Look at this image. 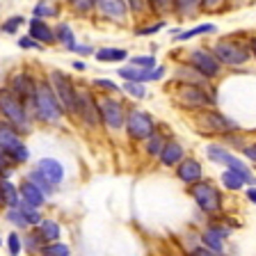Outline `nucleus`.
Returning <instances> with one entry per match:
<instances>
[{
  "label": "nucleus",
  "instance_id": "4",
  "mask_svg": "<svg viewBox=\"0 0 256 256\" xmlns=\"http://www.w3.org/2000/svg\"><path fill=\"white\" fill-rule=\"evenodd\" d=\"M188 122H190L192 130L202 138H210V140H220L222 135L240 130V124L234 117H229L226 112H222L218 106L213 108H204L188 114Z\"/></svg>",
  "mask_w": 256,
  "mask_h": 256
},
{
  "label": "nucleus",
  "instance_id": "58",
  "mask_svg": "<svg viewBox=\"0 0 256 256\" xmlns=\"http://www.w3.org/2000/svg\"><path fill=\"white\" fill-rule=\"evenodd\" d=\"M186 256H188V254H186Z\"/></svg>",
  "mask_w": 256,
  "mask_h": 256
},
{
  "label": "nucleus",
  "instance_id": "18",
  "mask_svg": "<svg viewBox=\"0 0 256 256\" xmlns=\"http://www.w3.org/2000/svg\"><path fill=\"white\" fill-rule=\"evenodd\" d=\"M186 156H188L186 144L176 138V135H170L167 142H165V146H162V151H160L158 160H156V165L162 167V170H174Z\"/></svg>",
  "mask_w": 256,
  "mask_h": 256
},
{
  "label": "nucleus",
  "instance_id": "25",
  "mask_svg": "<svg viewBox=\"0 0 256 256\" xmlns=\"http://www.w3.org/2000/svg\"><path fill=\"white\" fill-rule=\"evenodd\" d=\"M202 0H174V16L178 23L197 21L202 18Z\"/></svg>",
  "mask_w": 256,
  "mask_h": 256
},
{
  "label": "nucleus",
  "instance_id": "10",
  "mask_svg": "<svg viewBox=\"0 0 256 256\" xmlns=\"http://www.w3.org/2000/svg\"><path fill=\"white\" fill-rule=\"evenodd\" d=\"M46 80L50 82V87H53L55 96L60 98V103H62L64 112H66V117H69V124H74L76 119V103H78V85L80 80H76L71 74H66L64 69H48L46 74Z\"/></svg>",
  "mask_w": 256,
  "mask_h": 256
},
{
  "label": "nucleus",
  "instance_id": "16",
  "mask_svg": "<svg viewBox=\"0 0 256 256\" xmlns=\"http://www.w3.org/2000/svg\"><path fill=\"white\" fill-rule=\"evenodd\" d=\"M172 172H174V178H176V181L183 183L186 188L192 186V183L202 181L204 176H206V167H204V162L199 158H194V156H190V154H188L186 158H183Z\"/></svg>",
  "mask_w": 256,
  "mask_h": 256
},
{
  "label": "nucleus",
  "instance_id": "23",
  "mask_svg": "<svg viewBox=\"0 0 256 256\" xmlns=\"http://www.w3.org/2000/svg\"><path fill=\"white\" fill-rule=\"evenodd\" d=\"M53 30H55V46H60L62 50H66L69 53L71 48L78 44V34H76V28L71 26V21H66V18H58V21L53 23Z\"/></svg>",
  "mask_w": 256,
  "mask_h": 256
},
{
  "label": "nucleus",
  "instance_id": "51",
  "mask_svg": "<svg viewBox=\"0 0 256 256\" xmlns=\"http://www.w3.org/2000/svg\"><path fill=\"white\" fill-rule=\"evenodd\" d=\"M188 256H226V254H220V252H213V250H208V247L204 245H194L190 252H188Z\"/></svg>",
  "mask_w": 256,
  "mask_h": 256
},
{
  "label": "nucleus",
  "instance_id": "32",
  "mask_svg": "<svg viewBox=\"0 0 256 256\" xmlns=\"http://www.w3.org/2000/svg\"><path fill=\"white\" fill-rule=\"evenodd\" d=\"M64 7H66V14L76 16L80 21L94 18V0H66Z\"/></svg>",
  "mask_w": 256,
  "mask_h": 256
},
{
  "label": "nucleus",
  "instance_id": "8",
  "mask_svg": "<svg viewBox=\"0 0 256 256\" xmlns=\"http://www.w3.org/2000/svg\"><path fill=\"white\" fill-rule=\"evenodd\" d=\"M128 98L112 94H98V114H101V133L108 138L124 135V122H126Z\"/></svg>",
  "mask_w": 256,
  "mask_h": 256
},
{
  "label": "nucleus",
  "instance_id": "37",
  "mask_svg": "<svg viewBox=\"0 0 256 256\" xmlns=\"http://www.w3.org/2000/svg\"><path fill=\"white\" fill-rule=\"evenodd\" d=\"M2 220H5L7 224H10L12 229H16V231H28L30 229V224H28V220H26V215H23V210L18 208V204L16 206H10V208H5L2 210Z\"/></svg>",
  "mask_w": 256,
  "mask_h": 256
},
{
  "label": "nucleus",
  "instance_id": "3",
  "mask_svg": "<svg viewBox=\"0 0 256 256\" xmlns=\"http://www.w3.org/2000/svg\"><path fill=\"white\" fill-rule=\"evenodd\" d=\"M215 58L220 60L224 69L238 71L245 69L252 62V50H250V34L245 32H231V34H222V37L213 39L208 44Z\"/></svg>",
  "mask_w": 256,
  "mask_h": 256
},
{
  "label": "nucleus",
  "instance_id": "20",
  "mask_svg": "<svg viewBox=\"0 0 256 256\" xmlns=\"http://www.w3.org/2000/svg\"><path fill=\"white\" fill-rule=\"evenodd\" d=\"M170 135H172V133H170V128H167L165 124H160V122H158V128H156L154 133H151L149 138H146L142 144H140V151H142L144 158L151 160V162H156Z\"/></svg>",
  "mask_w": 256,
  "mask_h": 256
},
{
  "label": "nucleus",
  "instance_id": "57",
  "mask_svg": "<svg viewBox=\"0 0 256 256\" xmlns=\"http://www.w3.org/2000/svg\"><path fill=\"white\" fill-rule=\"evenodd\" d=\"M0 78H2V71H0Z\"/></svg>",
  "mask_w": 256,
  "mask_h": 256
},
{
  "label": "nucleus",
  "instance_id": "7",
  "mask_svg": "<svg viewBox=\"0 0 256 256\" xmlns=\"http://www.w3.org/2000/svg\"><path fill=\"white\" fill-rule=\"evenodd\" d=\"M74 124L85 133H101V114H98V94L90 87V82L80 80L78 85V103H76Z\"/></svg>",
  "mask_w": 256,
  "mask_h": 256
},
{
  "label": "nucleus",
  "instance_id": "27",
  "mask_svg": "<svg viewBox=\"0 0 256 256\" xmlns=\"http://www.w3.org/2000/svg\"><path fill=\"white\" fill-rule=\"evenodd\" d=\"M21 199L18 194V183L10 176H0V213L10 206H16Z\"/></svg>",
  "mask_w": 256,
  "mask_h": 256
},
{
  "label": "nucleus",
  "instance_id": "53",
  "mask_svg": "<svg viewBox=\"0 0 256 256\" xmlns=\"http://www.w3.org/2000/svg\"><path fill=\"white\" fill-rule=\"evenodd\" d=\"M252 0H226V10H242V7H247Z\"/></svg>",
  "mask_w": 256,
  "mask_h": 256
},
{
  "label": "nucleus",
  "instance_id": "26",
  "mask_svg": "<svg viewBox=\"0 0 256 256\" xmlns=\"http://www.w3.org/2000/svg\"><path fill=\"white\" fill-rule=\"evenodd\" d=\"M94 60L98 64H124L128 60V48L122 46H98L94 50Z\"/></svg>",
  "mask_w": 256,
  "mask_h": 256
},
{
  "label": "nucleus",
  "instance_id": "1",
  "mask_svg": "<svg viewBox=\"0 0 256 256\" xmlns=\"http://www.w3.org/2000/svg\"><path fill=\"white\" fill-rule=\"evenodd\" d=\"M28 110L32 114V122L39 128H48V130H60L69 124V117L64 112L60 98L55 96L50 82L46 80V76L39 74L37 87H34V94L30 96L28 101Z\"/></svg>",
  "mask_w": 256,
  "mask_h": 256
},
{
  "label": "nucleus",
  "instance_id": "9",
  "mask_svg": "<svg viewBox=\"0 0 256 256\" xmlns=\"http://www.w3.org/2000/svg\"><path fill=\"white\" fill-rule=\"evenodd\" d=\"M158 128V119L149 110L140 108L138 103H128L126 106V122H124V140L135 146L144 142Z\"/></svg>",
  "mask_w": 256,
  "mask_h": 256
},
{
  "label": "nucleus",
  "instance_id": "13",
  "mask_svg": "<svg viewBox=\"0 0 256 256\" xmlns=\"http://www.w3.org/2000/svg\"><path fill=\"white\" fill-rule=\"evenodd\" d=\"M0 149L10 156L12 162H14L18 170H23L32 158L30 146H28V138L18 133L5 119H0Z\"/></svg>",
  "mask_w": 256,
  "mask_h": 256
},
{
  "label": "nucleus",
  "instance_id": "39",
  "mask_svg": "<svg viewBox=\"0 0 256 256\" xmlns=\"http://www.w3.org/2000/svg\"><path fill=\"white\" fill-rule=\"evenodd\" d=\"M220 144H224L226 149H231V151H236V154H240L242 151V146H245L250 140H247V135L242 133V128L240 130H234V133H226V135H222V138L218 140Z\"/></svg>",
  "mask_w": 256,
  "mask_h": 256
},
{
  "label": "nucleus",
  "instance_id": "2",
  "mask_svg": "<svg viewBox=\"0 0 256 256\" xmlns=\"http://www.w3.org/2000/svg\"><path fill=\"white\" fill-rule=\"evenodd\" d=\"M167 92H170L172 103L186 114L218 106V87H215V82H210V85H192V82H174V80H170Z\"/></svg>",
  "mask_w": 256,
  "mask_h": 256
},
{
  "label": "nucleus",
  "instance_id": "41",
  "mask_svg": "<svg viewBox=\"0 0 256 256\" xmlns=\"http://www.w3.org/2000/svg\"><path fill=\"white\" fill-rule=\"evenodd\" d=\"M23 176H28V178H30V181L34 183V186H37L39 190H42L48 199H53V197H55V192H58V190H55V188L50 186V183H48L46 178H44V176L39 174L37 170H34V167H30V170H26V174H23Z\"/></svg>",
  "mask_w": 256,
  "mask_h": 256
},
{
  "label": "nucleus",
  "instance_id": "47",
  "mask_svg": "<svg viewBox=\"0 0 256 256\" xmlns=\"http://www.w3.org/2000/svg\"><path fill=\"white\" fill-rule=\"evenodd\" d=\"M16 174H18V167L12 162V158L5 154V151L0 149V176H10V178H14Z\"/></svg>",
  "mask_w": 256,
  "mask_h": 256
},
{
  "label": "nucleus",
  "instance_id": "17",
  "mask_svg": "<svg viewBox=\"0 0 256 256\" xmlns=\"http://www.w3.org/2000/svg\"><path fill=\"white\" fill-rule=\"evenodd\" d=\"M32 167H34L55 190H60V188L64 186V181H66V170H64L62 160H58L55 156H44V158H39Z\"/></svg>",
  "mask_w": 256,
  "mask_h": 256
},
{
  "label": "nucleus",
  "instance_id": "52",
  "mask_svg": "<svg viewBox=\"0 0 256 256\" xmlns=\"http://www.w3.org/2000/svg\"><path fill=\"white\" fill-rule=\"evenodd\" d=\"M71 69H74L76 74H85L90 66H87V62L82 58H76V60H71Z\"/></svg>",
  "mask_w": 256,
  "mask_h": 256
},
{
  "label": "nucleus",
  "instance_id": "46",
  "mask_svg": "<svg viewBox=\"0 0 256 256\" xmlns=\"http://www.w3.org/2000/svg\"><path fill=\"white\" fill-rule=\"evenodd\" d=\"M16 46L21 48V50H26V53H30V50H34V53H44V50H46V48H44L39 42H34V39H32L28 32H26V34H18V37H16Z\"/></svg>",
  "mask_w": 256,
  "mask_h": 256
},
{
  "label": "nucleus",
  "instance_id": "21",
  "mask_svg": "<svg viewBox=\"0 0 256 256\" xmlns=\"http://www.w3.org/2000/svg\"><path fill=\"white\" fill-rule=\"evenodd\" d=\"M210 34H218V26L215 23H194L192 28H181V30H172V42L174 44H186L192 42L197 37H210Z\"/></svg>",
  "mask_w": 256,
  "mask_h": 256
},
{
  "label": "nucleus",
  "instance_id": "28",
  "mask_svg": "<svg viewBox=\"0 0 256 256\" xmlns=\"http://www.w3.org/2000/svg\"><path fill=\"white\" fill-rule=\"evenodd\" d=\"M167 28V18H154V16H144L140 21L133 23V34L135 37H154L158 32Z\"/></svg>",
  "mask_w": 256,
  "mask_h": 256
},
{
  "label": "nucleus",
  "instance_id": "30",
  "mask_svg": "<svg viewBox=\"0 0 256 256\" xmlns=\"http://www.w3.org/2000/svg\"><path fill=\"white\" fill-rule=\"evenodd\" d=\"M117 76L122 80H135V82H151V69H140L130 62H124L117 66Z\"/></svg>",
  "mask_w": 256,
  "mask_h": 256
},
{
  "label": "nucleus",
  "instance_id": "11",
  "mask_svg": "<svg viewBox=\"0 0 256 256\" xmlns=\"http://www.w3.org/2000/svg\"><path fill=\"white\" fill-rule=\"evenodd\" d=\"M204 154H206V158L210 160L213 165L222 167V170L240 172V174L247 178V186H256V174H254V170H252L250 162H247L242 156L236 154V151H231V149H226L224 144H220L218 140L208 142L206 146H204Z\"/></svg>",
  "mask_w": 256,
  "mask_h": 256
},
{
  "label": "nucleus",
  "instance_id": "35",
  "mask_svg": "<svg viewBox=\"0 0 256 256\" xmlns=\"http://www.w3.org/2000/svg\"><path fill=\"white\" fill-rule=\"evenodd\" d=\"M28 18L23 14H10L5 16L2 21H0V34H5V37H18L21 30L26 28Z\"/></svg>",
  "mask_w": 256,
  "mask_h": 256
},
{
  "label": "nucleus",
  "instance_id": "29",
  "mask_svg": "<svg viewBox=\"0 0 256 256\" xmlns=\"http://www.w3.org/2000/svg\"><path fill=\"white\" fill-rule=\"evenodd\" d=\"M37 231L46 242L62 240V224H60V220L53 218V215H44V220L37 224Z\"/></svg>",
  "mask_w": 256,
  "mask_h": 256
},
{
  "label": "nucleus",
  "instance_id": "12",
  "mask_svg": "<svg viewBox=\"0 0 256 256\" xmlns=\"http://www.w3.org/2000/svg\"><path fill=\"white\" fill-rule=\"evenodd\" d=\"M181 60L190 64L192 69H197L199 74H202L206 80H210V82H218V80L224 76V71H226L222 64H220V60L215 58V53L210 50L208 44H199V46L188 48Z\"/></svg>",
  "mask_w": 256,
  "mask_h": 256
},
{
  "label": "nucleus",
  "instance_id": "42",
  "mask_svg": "<svg viewBox=\"0 0 256 256\" xmlns=\"http://www.w3.org/2000/svg\"><path fill=\"white\" fill-rule=\"evenodd\" d=\"M18 208L23 210V215H26V220H28V224L30 226H37L39 222L44 220V208H37V206H32V204H28V202H23V199H18Z\"/></svg>",
  "mask_w": 256,
  "mask_h": 256
},
{
  "label": "nucleus",
  "instance_id": "34",
  "mask_svg": "<svg viewBox=\"0 0 256 256\" xmlns=\"http://www.w3.org/2000/svg\"><path fill=\"white\" fill-rule=\"evenodd\" d=\"M122 94H124V98H128V101H133V103L149 98L146 82H135V80H122Z\"/></svg>",
  "mask_w": 256,
  "mask_h": 256
},
{
  "label": "nucleus",
  "instance_id": "14",
  "mask_svg": "<svg viewBox=\"0 0 256 256\" xmlns=\"http://www.w3.org/2000/svg\"><path fill=\"white\" fill-rule=\"evenodd\" d=\"M94 21L114 28H128L133 23V16L126 0H94Z\"/></svg>",
  "mask_w": 256,
  "mask_h": 256
},
{
  "label": "nucleus",
  "instance_id": "5",
  "mask_svg": "<svg viewBox=\"0 0 256 256\" xmlns=\"http://www.w3.org/2000/svg\"><path fill=\"white\" fill-rule=\"evenodd\" d=\"M0 119L10 122L12 126L18 130L21 135L30 138L34 133V122H32V114L28 110V103L21 101L10 87H5L0 82Z\"/></svg>",
  "mask_w": 256,
  "mask_h": 256
},
{
  "label": "nucleus",
  "instance_id": "40",
  "mask_svg": "<svg viewBox=\"0 0 256 256\" xmlns=\"http://www.w3.org/2000/svg\"><path fill=\"white\" fill-rule=\"evenodd\" d=\"M39 256H74L71 245L64 242V240H53V242H46L39 252Z\"/></svg>",
  "mask_w": 256,
  "mask_h": 256
},
{
  "label": "nucleus",
  "instance_id": "55",
  "mask_svg": "<svg viewBox=\"0 0 256 256\" xmlns=\"http://www.w3.org/2000/svg\"><path fill=\"white\" fill-rule=\"evenodd\" d=\"M250 50H252V62H256V32L250 34Z\"/></svg>",
  "mask_w": 256,
  "mask_h": 256
},
{
  "label": "nucleus",
  "instance_id": "56",
  "mask_svg": "<svg viewBox=\"0 0 256 256\" xmlns=\"http://www.w3.org/2000/svg\"><path fill=\"white\" fill-rule=\"evenodd\" d=\"M2 245H5V238H2V236H0V247H2Z\"/></svg>",
  "mask_w": 256,
  "mask_h": 256
},
{
  "label": "nucleus",
  "instance_id": "6",
  "mask_svg": "<svg viewBox=\"0 0 256 256\" xmlns=\"http://www.w3.org/2000/svg\"><path fill=\"white\" fill-rule=\"evenodd\" d=\"M186 192H188V197L194 202V206H197L204 215H208V218L224 213V202H226V199H224V190L213 178L204 176L202 181L188 186Z\"/></svg>",
  "mask_w": 256,
  "mask_h": 256
},
{
  "label": "nucleus",
  "instance_id": "22",
  "mask_svg": "<svg viewBox=\"0 0 256 256\" xmlns=\"http://www.w3.org/2000/svg\"><path fill=\"white\" fill-rule=\"evenodd\" d=\"M64 14H66V7L62 0H34V5L30 10V16L46 18V21H58Z\"/></svg>",
  "mask_w": 256,
  "mask_h": 256
},
{
  "label": "nucleus",
  "instance_id": "48",
  "mask_svg": "<svg viewBox=\"0 0 256 256\" xmlns=\"http://www.w3.org/2000/svg\"><path fill=\"white\" fill-rule=\"evenodd\" d=\"M94 50H96L94 44H90V42H78V44H76V46L69 50V53L76 55V58H82V60H85V58H94Z\"/></svg>",
  "mask_w": 256,
  "mask_h": 256
},
{
  "label": "nucleus",
  "instance_id": "24",
  "mask_svg": "<svg viewBox=\"0 0 256 256\" xmlns=\"http://www.w3.org/2000/svg\"><path fill=\"white\" fill-rule=\"evenodd\" d=\"M16 183H18V194H21L23 202L32 204V206H37V208H46L48 206V202H50V199H48L46 194H44V192L39 190V188L34 186L30 178H28V176H21Z\"/></svg>",
  "mask_w": 256,
  "mask_h": 256
},
{
  "label": "nucleus",
  "instance_id": "44",
  "mask_svg": "<svg viewBox=\"0 0 256 256\" xmlns=\"http://www.w3.org/2000/svg\"><path fill=\"white\" fill-rule=\"evenodd\" d=\"M126 62L135 64L140 69H154L156 64H158V60H156L154 53H140V55H128Z\"/></svg>",
  "mask_w": 256,
  "mask_h": 256
},
{
  "label": "nucleus",
  "instance_id": "38",
  "mask_svg": "<svg viewBox=\"0 0 256 256\" xmlns=\"http://www.w3.org/2000/svg\"><path fill=\"white\" fill-rule=\"evenodd\" d=\"M90 87L96 92V94L124 96V94H122V85H119L117 80H112V78H103V76H98V78H92V80H90Z\"/></svg>",
  "mask_w": 256,
  "mask_h": 256
},
{
  "label": "nucleus",
  "instance_id": "15",
  "mask_svg": "<svg viewBox=\"0 0 256 256\" xmlns=\"http://www.w3.org/2000/svg\"><path fill=\"white\" fill-rule=\"evenodd\" d=\"M39 74L34 69H30L28 64H21V66H14L10 74L5 76V82L2 85L10 87L21 101H30V96L34 94V87H37Z\"/></svg>",
  "mask_w": 256,
  "mask_h": 256
},
{
  "label": "nucleus",
  "instance_id": "43",
  "mask_svg": "<svg viewBox=\"0 0 256 256\" xmlns=\"http://www.w3.org/2000/svg\"><path fill=\"white\" fill-rule=\"evenodd\" d=\"M5 247L10 252V256H23V238H21V231L12 229L5 238Z\"/></svg>",
  "mask_w": 256,
  "mask_h": 256
},
{
  "label": "nucleus",
  "instance_id": "36",
  "mask_svg": "<svg viewBox=\"0 0 256 256\" xmlns=\"http://www.w3.org/2000/svg\"><path fill=\"white\" fill-rule=\"evenodd\" d=\"M144 2H146V16H154V18L174 16V0H144Z\"/></svg>",
  "mask_w": 256,
  "mask_h": 256
},
{
  "label": "nucleus",
  "instance_id": "19",
  "mask_svg": "<svg viewBox=\"0 0 256 256\" xmlns=\"http://www.w3.org/2000/svg\"><path fill=\"white\" fill-rule=\"evenodd\" d=\"M26 32L30 34L34 42H39L44 48H55V30L53 23L46 21V18H37V16H30L26 23Z\"/></svg>",
  "mask_w": 256,
  "mask_h": 256
},
{
  "label": "nucleus",
  "instance_id": "49",
  "mask_svg": "<svg viewBox=\"0 0 256 256\" xmlns=\"http://www.w3.org/2000/svg\"><path fill=\"white\" fill-rule=\"evenodd\" d=\"M126 5H128V10H130L133 23L146 16V2H144V0H126Z\"/></svg>",
  "mask_w": 256,
  "mask_h": 256
},
{
  "label": "nucleus",
  "instance_id": "33",
  "mask_svg": "<svg viewBox=\"0 0 256 256\" xmlns=\"http://www.w3.org/2000/svg\"><path fill=\"white\" fill-rule=\"evenodd\" d=\"M21 238H23V254L26 256H39L42 247L46 245V240L39 236L37 226H30L28 231H23Z\"/></svg>",
  "mask_w": 256,
  "mask_h": 256
},
{
  "label": "nucleus",
  "instance_id": "54",
  "mask_svg": "<svg viewBox=\"0 0 256 256\" xmlns=\"http://www.w3.org/2000/svg\"><path fill=\"white\" fill-rule=\"evenodd\" d=\"M245 197H247V202L256 206V186H247L245 188Z\"/></svg>",
  "mask_w": 256,
  "mask_h": 256
},
{
  "label": "nucleus",
  "instance_id": "50",
  "mask_svg": "<svg viewBox=\"0 0 256 256\" xmlns=\"http://www.w3.org/2000/svg\"><path fill=\"white\" fill-rule=\"evenodd\" d=\"M240 156L250 162L252 167H256V140H250V142L242 146V151H240Z\"/></svg>",
  "mask_w": 256,
  "mask_h": 256
},
{
  "label": "nucleus",
  "instance_id": "45",
  "mask_svg": "<svg viewBox=\"0 0 256 256\" xmlns=\"http://www.w3.org/2000/svg\"><path fill=\"white\" fill-rule=\"evenodd\" d=\"M226 10V0H202V14L204 16H215L224 14Z\"/></svg>",
  "mask_w": 256,
  "mask_h": 256
},
{
  "label": "nucleus",
  "instance_id": "31",
  "mask_svg": "<svg viewBox=\"0 0 256 256\" xmlns=\"http://www.w3.org/2000/svg\"><path fill=\"white\" fill-rule=\"evenodd\" d=\"M220 186L224 192H240L247 188V178L236 170H222L220 174Z\"/></svg>",
  "mask_w": 256,
  "mask_h": 256
}]
</instances>
